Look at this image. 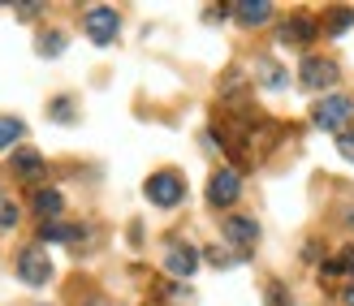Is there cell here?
<instances>
[{"mask_svg":"<svg viewBox=\"0 0 354 306\" xmlns=\"http://www.w3.org/2000/svg\"><path fill=\"white\" fill-rule=\"evenodd\" d=\"M350 117H354V104L346 95H324V99H315V108H311L315 130H324V134H346Z\"/></svg>","mask_w":354,"mask_h":306,"instance_id":"cell-1","label":"cell"},{"mask_svg":"<svg viewBox=\"0 0 354 306\" xmlns=\"http://www.w3.org/2000/svg\"><path fill=\"white\" fill-rule=\"evenodd\" d=\"M143 194L156 207H177V203L186 199V182L177 173H151L147 182H143Z\"/></svg>","mask_w":354,"mask_h":306,"instance_id":"cell-2","label":"cell"},{"mask_svg":"<svg viewBox=\"0 0 354 306\" xmlns=\"http://www.w3.org/2000/svg\"><path fill=\"white\" fill-rule=\"evenodd\" d=\"M82 30H86V39H91V44L104 48V44H113V39H117L121 17H117V9H109V5H95V9H86Z\"/></svg>","mask_w":354,"mask_h":306,"instance_id":"cell-3","label":"cell"},{"mask_svg":"<svg viewBox=\"0 0 354 306\" xmlns=\"http://www.w3.org/2000/svg\"><path fill=\"white\" fill-rule=\"evenodd\" d=\"M17 276H22V285H30V289H39V285L52 280V259L44 246H26L22 255H17Z\"/></svg>","mask_w":354,"mask_h":306,"instance_id":"cell-4","label":"cell"},{"mask_svg":"<svg viewBox=\"0 0 354 306\" xmlns=\"http://www.w3.org/2000/svg\"><path fill=\"white\" fill-rule=\"evenodd\" d=\"M298 82H303L307 91H328V95H333L337 65H333V61H320V57H307L303 65H298Z\"/></svg>","mask_w":354,"mask_h":306,"instance_id":"cell-5","label":"cell"},{"mask_svg":"<svg viewBox=\"0 0 354 306\" xmlns=\"http://www.w3.org/2000/svg\"><path fill=\"white\" fill-rule=\"evenodd\" d=\"M238 194H242L238 169H216V173H212V182H207V203H212V207H229Z\"/></svg>","mask_w":354,"mask_h":306,"instance_id":"cell-6","label":"cell"},{"mask_svg":"<svg viewBox=\"0 0 354 306\" xmlns=\"http://www.w3.org/2000/svg\"><path fill=\"white\" fill-rule=\"evenodd\" d=\"M165 272H169L173 280H190L194 272H199V250L186 246V242H173L169 255H165Z\"/></svg>","mask_w":354,"mask_h":306,"instance_id":"cell-7","label":"cell"},{"mask_svg":"<svg viewBox=\"0 0 354 306\" xmlns=\"http://www.w3.org/2000/svg\"><path fill=\"white\" fill-rule=\"evenodd\" d=\"M221 233H225V242H234L242 250V255L259 242V224L251 220V216H229V220L221 224Z\"/></svg>","mask_w":354,"mask_h":306,"instance_id":"cell-8","label":"cell"},{"mask_svg":"<svg viewBox=\"0 0 354 306\" xmlns=\"http://www.w3.org/2000/svg\"><path fill=\"white\" fill-rule=\"evenodd\" d=\"M9 169H13V177H22V182H39V177H44V155L22 147V151H13Z\"/></svg>","mask_w":354,"mask_h":306,"instance_id":"cell-9","label":"cell"},{"mask_svg":"<svg viewBox=\"0 0 354 306\" xmlns=\"http://www.w3.org/2000/svg\"><path fill=\"white\" fill-rule=\"evenodd\" d=\"M229 13H234L242 26H263L272 17V5H263V0H238V5H229Z\"/></svg>","mask_w":354,"mask_h":306,"instance_id":"cell-10","label":"cell"},{"mask_svg":"<svg viewBox=\"0 0 354 306\" xmlns=\"http://www.w3.org/2000/svg\"><path fill=\"white\" fill-rule=\"evenodd\" d=\"M35 211L44 216V220L52 224L57 216L65 211V199H61V190H35Z\"/></svg>","mask_w":354,"mask_h":306,"instance_id":"cell-11","label":"cell"},{"mask_svg":"<svg viewBox=\"0 0 354 306\" xmlns=\"http://www.w3.org/2000/svg\"><path fill=\"white\" fill-rule=\"evenodd\" d=\"M39 238H44V242H78L82 229H78V224H57V220H52V224H44Z\"/></svg>","mask_w":354,"mask_h":306,"instance_id":"cell-12","label":"cell"},{"mask_svg":"<svg viewBox=\"0 0 354 306\" xmlns=\"http://www.w3.org/2000/svg\"><path fill=\"white\" fill-rule=\"evenodd\" d=\"M286 44H311L315 39V26L307 22V17H294V22L286 26V35H281Z\"/></svg>","mask_w":354,"mask_h":306,"instance_id":"cell-13","label":"cell"},{"mask_svg":"<svg viewBox=\"0 0 354 306\" xmlns=\"http://www.w3.org/2000/svg\"><path fill=\"white\" fill-rule=\"evenodd\" d=\"M22 134H26V125L17 121V117H0V151H9Z\"/></svg>","mask_w":354,"mask_h":306,"instance_id":"cell-14","label":"cell"},{"mask_svg":"<svg viewBox=\"0 0 354 306\" xmlns=\"http://www.w3.org/2000/svg\"><path fill=\"white\" fill-rule=\"evenodd\" d=\"M17 216H22V211H17V203L9 199V194H0V229H13Z\"/></svg>","mask_w":354,"mask_h":306,"instance_id":"cell-15","label":"cell"},{"mask_svg":"<svg viewBox=\"0 0 354 306\" xmlns=\"http://www.w3.org/2000/svg\"><path fill=\"white\" fill-rule=\"evenodd\" d=\"M259 82H263V86H272V91H277V86H286V74H281V69H277L272 61H263V65H259Z\"/></svg>","mask_w":354,"mask_h":306,"instance_id":"cell-16","label":"cell"},{"mask_svg":"<svg viewBox=\"0 0 354 306\" xmlns=\"http://www.w3.org/2000/svg\"><path fill=\"white\" fill-rule=\"evenodd\" d=\"M39 52H44V57H61L65 39H61V35H39Z\"/></svg>","mask_w":354,"mask_h":306,"instance_id":"cell-17","label":"cell"},{"mask_svg":"<svg viewBox=\"0 0 354 306\" xmlns=\"http://www.w3.org/2000/svg\"><path fill=\"white\" fill-rule=\"evenodd\" d=\"M48 113H52V121H74V104H69V99H57Z\"/></svg>","mask_w":354,"mask_h":306,"instance_id":"cell-18","label":"cell"},{"mask_svg":"<svg viewBox=\"0 0 354 306\" xmlns=\"http://www.w3.org/2000/svg\"><path fill=\"white\" fill-rule=\"evenodd\" d=\"M337 151L354 164V134H350V130H346V134H337Z\"/></svg>","mask_w":354,"mask_h":306,"instance_id":"cell-19","label":"cell"},{"mask_svg":"<svg viewBox=\"0 0 354 306\" xmlns=\"http://www.w3.org/2000/svg\"><path fill=\"white\" fill-rule=\"evenodd\" d=\"M346 224H350V229H354V203H350V207H346Z\"/></svg>","mask_w":354,"mask_h":306,"instance_id":"cell-20","label":"cell"},{"mask_svg":"<svg viewBox=\"0 0 354 306\" xmlns=\"http://www.w3.org/2000/svg\"><path fill=\"white\" fill-rule=\"evenodd\" d=\"M346 306H354V289H350V294H346Z\"/></svg>","mask_w":354,"mask_h":306,"instance_id":"cell-21","label":"cell"},{"mask_svg":"<svg viewBox=\"0 0 354 306\" xmlns=\"http://www.w3.org/2000/svg\"><path fill=\"white\" fill-rule=\"evenodd\" d=\"M346 263H350V272H354V255H350V259H346Z\"/></svg>","mask_w":354,"mask_h":306,"instance_id":"cell-22","label":"cell"}]
</instances>
